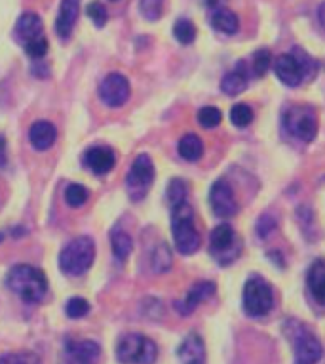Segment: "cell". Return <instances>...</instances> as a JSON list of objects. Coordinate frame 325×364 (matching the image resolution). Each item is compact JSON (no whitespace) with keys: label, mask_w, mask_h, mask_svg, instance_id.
Returning <instances> with one entry per match:
<instances>
[{"label":"cell","mask_w":325,"mask_h":364,"mask_svg":"<svg viewBox=\"0 0 325 364\" xmlns=\"http://www.w3.org/2000/svg\"><path fill=\"white\" fill-rule=\"evenodd\" d=\"M270 67V52L268 50H257L253 55V61H251V69H253V75L257 78L265 77L266 71Z\"/></svg>","instance_id":"obj_34"},{"label":"cell","mask_w":325,"mask_h":364,"mask_svg":"<svg viewBox=\"0 0 325 364\" xmlns=\"http://www.w3.org/2000/svg\"><path fill=\"white\" fill-rule=\"evenodd\" d=\"M293 326L295 332L291 334V340L295 346L297 364H316L324 355V347L319 340L302 324H293Z\"/></svg>","instance_id":"obj_9"},{"label":"cell","mask_w":325,"mask_h":364,"mask_svg":"<svg viewBox=\"0 0 325 364\" xmlns=\"http://www.w3.org/2000/svg\"><path fill=\"white\" fill-rule=\"evenodd\" d=\"M209 204H211L213 212L221 218H232V215H236L238 212V203L236 198H234V191H232V187L219 179V181H215L209 189Z\"/></svg>","instance_id":"obj_12"},{"label":"cell","mask_w":325,"mask_h":364,"mask_svg":"<svg viewBox=\"0 0 325 364\" xmlns=\"http://www.w3.org/2000/svg\"><path fill=\"white\" fill-rule=\"evenodd\" d=\"M2 239H4V235H2V233H0V242H2Z\"/></svg>","instance_id":"obj_42"},{"label":"cell","mask_w":325,"mask_h":364,"mask_svg":"<svg viewBox=\"0 0 325 364\" xmlns=\"http://www.w3.org/2000/svg\"><path fill=\"white\" fill-rule=\"evenodd\" d=\"M0 364H40V357L33 351L6 353L0 357Z\"/></svg>","instance_id":"obj_30"},{"label":"cell","mask_w":325,"mask_h":364,"mask_svg":"<svg viewBox=\"0 0 325 364\" xmlns=\"http://www.w3.org/2000/svg\"><path fill=\"white\" fill-rule=\"evenodd\" d=\"M177 149L179 155L189 162L200 161L202 155H204V144H202V139L196 134H187V136L179 139Z\"/></svg>","instance_id":"obj_23"},{"label":"cell","mask_w":325,"mask_h":364,"mask_svg":"<svg viewBox=\"0 0 325 364\" xmlns=\"http://www.w3.org/2000/svg\"><path fill=\"white\" fill-rule=\"evenodd\" d=\"M78 10H80V0H61L60 12L55 19V31L57 36L67 41L72 35V29L77 25Z\"/></svg>","instance_id":"obj_13"},{"label":"cell","mask_w":325,"mask_h":364,"mask_svg":"<svg viewBox=\"0 0 325 364\" xmlns=\"http://www.w3.org/2000/svg\"><path fill=\"white\" fill-rule=\"evenodd\" d=\"M6 139H4V136H0V166L6 164Z\"/></svg>","instance_id":"obj_39"},{"label":"cell","mask_w":325,"mask_h":364,"mask_svg":"<svg viewBox=\"0 0 325 364\" xmlns=\"http://www.w3.org/2000/svg\"><path fill=\"white\" fill-rule=\"evenodd\" d=\"M318 18H319V23H321V27H324V29H325V2H324V4H321V6H319Z\"/></svg>","instance_id":"obj_41"},{"label":"cell","mask_w":325,"mask_h":364,"mask_svg":"<svg viewBox=\"0 0 325 364\" xmlns=\"http://www.w3.org/2000/svg\"><path fill=\"white\" fill-rule=\"evenodd\" d=\"M284 126L293 138L310 144L318 134V114L310 105H293L284 113Z\"/></svg>","instance_id":"obj_5"},{"label":"cell","mask_w":325,"mask_h":364,"mask_svg":"<svg viewBox=\"0 0 325 364\" xmlns=\"http://www.w3.org/2000/svg\"><path fill=\"white\" fill-rule=\"evenodd\" d=\"M95 257V245L89 237H78L71 240L60 254V269L69 277L84 275Z\"/></svg>","instance_id":"obj_3"},{"label":"cell","mask_w":325,"mask_h":364,"mask_svg":"<svg viewBox=\"0 0 325 364\" xmlns=\"http://www.w3.org/2000/svg\"><path fill=\"white\" fill-rule=\"evenodd\" d=\"M211 25L213 29L219 31V33H225V35H234L240 27V21H238V16L232 10H226V8H217L211 16Z\"/></svg>","instance_id":"obj_22"},{"label":"cell","mask_w":325,"mask_h":364,"mask_svg":"<svg viewBox=\"0 0 325 364\" xmlns=\"http://www.w3.org/2000/svg\"><path fill=\"white\" fill-rule=\"evenodd\" d=\"M248 77L249 71L246 69V63L240 61L236 69L231 73H226L225 78L221 80V90L225 92L226 96H238V94H242L243 90L248 88Z\"/></svg>","instance_id":"obj_19"},{"label":"cell","mask_w":325,"mask_h":364,"mask_svg":"<svg viewBox=\"0 0 325 364\" xmlns=\"http://www.w3.org/2000/svg\"><path fill=\"white\" fill-rule=\"evenodd\" d=\"M55 138H57V130H55V126H53L52 122H48V120H36L35 124L31 126L29 141L33 144L35 149H50V147L55 144Z\"/></svg>","instance_id":"obj_18"},{"label":"cell","mask_w":325,"mask_h":364,"mask_svg":"<svg viewBox=\"0 0 325 364\" xmlns=\"http://www.w3.org/2000/svg\"><path fill=\"white\" fill-rule=\"evenodd\" d=\"M111 245H113L114 256L119 259H126L133 250V240L126 231H113L111 235Z\"/></svg>","instance_id":"obj_25"},{"label":"cell","mask_w":325,"mask_h":364,"mask_svg":"<svg viewBox=\"0 0 325 364\" xmlns=\"http://www.w3.org/2000/svg\"><path fill=\"white\" fill-rule=\"evenodd\" d=\"M88 16L95 27H103L106 23V10L101 2H92L88 6Z\"/></svg>","instance_id":"obj_38"},{"label":"cell","mask_w":325,"mask_h":364,"mask_svg":"<svg viewBox=\"0 0 325 364\" xmlns=\"http://www.w3.org/2000/svg\"><path fill=\"white\" fill-rule=\"evenodd\" d=\"M276 229H278V221H276L272 214H263L259 221H257V235H259V239L266 240Z\"/></svg>","instance_id":"obj_36"},{"label":"cell","mask_w":325,"mask_h":364,"mask_svg":"<svg viewBox=\"0 0 325 364\" xmlns=\"http://www.w3.org/2000/svg\"><path fill=\"white\" fill-rule=\"evenodd\" d=\"M274 71H276V77H278L285 86H291V88H295V86L304 82L301 67H299L297 60L291 54L280 55L278 60H276V65H274Z\"/></svg>","instance_id":"obj_16"},{"label":"cell","mask_w":325,"mask_h":364,"mask_svg":"<svg viewBox=\"0 0 325 364\" xmlns=\"http://www.w3.org/2000/svg\"><path fill=\"white\" fill-rule=\"evenodd\" d=\"M179 360L181 364H204L206 363V346L198 334H189L179 346Z\"/></svg>","instance_id":"obj_17"},{"label":"cell","mask_w":325,"mask_h":364,"mask_svg":"<svg viewBox=\"0 0 325 364\" xmlns=\"http://www.w3.org/2000/svg\"><path fill=\"white\" fill-rule=\"evenodd\" d=\"M173 256L170 246L166 242H160L153 252V257H150V265H153L154 273H166L172 269Z\"/></svg>","instance_id":"obj_24"},{"label":"cell","mask_w":325,"mask_h":364,"mask_svg":"<svg viewBox=\"0 0 325 364\" xmlns=\"http://www.w3.org/2000/svg\"><path fill=\"white\" fill-rule=\"evenodd\" d=\"M158 357V347L143 334H126L119 340L116 358L122 364H154Z\"/></svg>","instance_id":"obj_4"},{"label":"cell","mask_w":325,"mask_h":364,"mask_svg":"<svg viewBox=\"0 0 325 364\" xmlns=\"http://www.w3.org/2000/svg\"><path fill=\"white\" fill-rule=\"evenodd\" d=\"M272 287L260 277H251L243 288V311L249 316H266L272 311Z\"/></svg>","instance_id":"obj_6"},{"label":"cell","mask_w":325,"mask_h":364,"mask_svg":"<svg viewBox=\"0 0 325 364\" xmlns=\"http://www.w3.org/2000/svg\"><path fill=\"white\" fill-rule=\"evenodd\" d=\"M65 311L71 318H82L89 313V304L84 298H72L67 301Z\"/></svg>","instance_id":"obj_37"},{"label":"cell","mask_w":325,"mask_h":364,"mask_svg":"<svg viewBox=\"0 0 325 364\" xmlns=\"http://www.w3.org/2000/svg\"><path fill=\"white\" fill-rule=\"evenodd\" d=\"M25 54L33 58V60H42L44 55L48 54V38L44 35L35 38V41H29L27 44H23Z\"/></svg>","instance_id":"obj_35"},{"label":"cell","mask_w":325,"mask_h":364,"mask_svg":"<svg viewBox=\"0 0 325 364\" xmlns=\"http://www.w3.org/2000/svg\"><path fill=\"white\" fill-rule=\"evenodd\" d=\"M16 36L21 44H27L29 41L42 36V19L33 12L23 14L16 23Z\"/></svg>","instance_id":"obj_20"},{"label":"cell","mask_w":325,"mask_h":364,"mask_svg":"<svg viewBox=\"0 0 325 364\" xmlns=\"http://www.w3.org/2000/svg\"><path fill=\"white\" fill-rule=\"evenodd\" d=\"M139 10L147 21H156L164 12V0H139Z\"/></svg>","instance_id":"obj_31"},{"label":"cell","mask_w":325,"mask_h":364,"mask_svg":"<svg viewBox=\"0 0 325 364\" xmlns=\"http://www.w3.org/2000/svg\"><path fill=\"white\" fill-rule=\"evenodd\" d=\"M291 55L295 58L297 63H299V67H301L302 71V77H304V80H312L316 75H318V63L310 58V55L304 52L302 48H299V46H295V48L291 50Z\"/></svg>","instance_id":"obj_26"},{"label":"cell","mask_w":325,"mask_h":364,"mask_svg":"<svg viewBox=\"0 0 325 364\" xmlns=\"http://www.w3.org/2000/svg\"><path fill=\"white\" fill-rule=\"evenodd\" d=\"M130 82L122 73H111L99 84V97L106 107H122L130 100Z\"/></svg>","instance_id":"obj_10"},{"label":"cell","mask_w":325,"mask_h":364,"mask_svg":"<svg viewBox=\"0 0 325 364\" xmlns=\"http://www.w3.org/2000/svg\"><path fill=\"white\" fill-rule=\"evenodd\" d=\"M215 294V284L209 281H202V282H196L194 287L190 288L189 294H187V298L183 301H179L175 307L181 315H190V313H194V309L202 301H206L209 299Z\"/></svg>","instance_id":"obj_14"},{"label":"cell","mask_w":325,"mask_h":364,"mask_svg":"<svg viewBox=\"0 0 325 364\" xmlns=\"http://www.w3.org/2000/svg\"><path fill=\"white\" fill-rule=\"evenodd\" d=\"M173 35L181 44H192L196 38V27L189 19H179L177 23L173 25Z\"/></svg>","instance_id":"obj_29"},{"label":"cell","mask_w":325,"mask_h":364,"mask_svg":"<svg viewBox=\"0 0 325 364\" xmlns=\"http://www.w3.org/2000/svg\"><path fill=\"white\" fill-rule=\"evenodd\" d=\"M84 164L97 176H103L113 170L116 164V156H114L113 149H109V147H94L84 156Z\"/></svg>","instance_id":"obj_15"},{"label":"cell","mask_w":325,"mask_h":364,"mask_svg":"<svg viewBox=\"0 0 325 364\" xmlns=\"http://www.w3.org/2000/svg\"><path fill=\"white\" fill-rule=\"evenodd\" d=\"M154 181V164L147 153H143L133 161L130 168V173L126 178V189L131 200H143L147 197Z\"/></svg>","instance_id":"obj_7"},{"label":"cell","mask_w":325,"mask_h":364,"mask_svg":"<svg viewBox=\"0 0 325 364\" xmlns=\"http://www.w3.org/2000/svg\"><path fill=\"white\" fill-rule=\"evenodd\" d=\"M202 2H204L207 8H215V10H217V8H221V4H223L225 0H202Z\"/></svg>","instance_id":"obj_40"},{"label":"cell","mask_w":325,"mask_h":364,"mask_svg":"<svg viewBox=\"0 0 325 364\" xmlns=\"http://www.w3.org/2000/svg\"><path fill=\"white\" fill-rule=\"evenodd\" d=\"M187 195H189V187L184 183L183 179H172L170 186H167L166 198L172 208L179 206V204L187 203Z\"/></svg>","instance_id":"obj_27"},{"label":"cell","mask_w":325,"mask_h":364,"mask_svg":"<svg viewBox=\"0 0 325 364\" xmlns=\"http://www.w3.org/2000/svg\"><path fill=\"white\" fill-rule=\"evenodd\" d=\"M89 191L80 183H71V186L65 189V203L71 206V208H80L84 204L88 203Z\"/></svg>","instance_id":"obj_28"},{"label":"cell","mask_w":325,"mask_h":364,"mask_svg":"<svg viewBox=\"0 0 325 364\" xmlns=\"http://www.w3.org/2000/svg\"><path fill=\"white\" fill-rule=\"evenodd\" d=\"M231 120L232 124L238 126V128H246L253 120V111L246 103H236L231 111Z\"/></svg>","instance_id":"obj_33"},{"label":"cell","mask_w":325,"mask_h":364,"mask_svg":"<svg viewBox=\"0 0 325 364\" xmlns=\"http://www.w3.org/2000/svg\"><path fill=\"white\" fill-rule=\"evenodd\" d=\"M99 357L101 347L95 341H67L60 364H97Z\"/></svg>","instance_id":"obj_11"},{"label":"cell","mask_w":325,"mask_h":364,"mask_svg":"<svg viewBox=\"0 0 325 364\" xmlns=\"http://www.w3.org/2000/svg\"><path fill=\"white\" fill-rule=\"evenodd\" d=\"M240 240L236 239L234 235V229H232L228 223H223V225H217L211 231V254L217 257V262L221 265H228L240 256Z\"/></svg>","instance_id":"obj_8"},{"label":"cell","mask_w":325,"mask_h":364,"mask_svg":"<svg viewBox=\"0 0 325 364\" xmlns=\"http://www.w3.org/2000/svg\"><path fill=\"white\" fill-rule=\"evenodd\" d=\"M8 287L25 304H38L48 292V281L40 269L33 265H16L8 273Z\"/></svg>","instance_id":"obj_1"},{"label":"cell","mask_w":325,"mask_h":364,"mask_svg":"<svg viewBox=\"0 0 325 364\" xmlns=\"http://www.w3.org/2000/svg\"><path fill=\"white\" fill-rule=\"evenodd\" d=\"M307 284L310 294L314 296V299L325 307V263L321 259H318V262H314L310 265L307 275Z\"/></svg>","instance_id":"obj_21"},{"label":"cell","mask_w":325,"mask_h":364,"mask_svg":"<svg viewBox=\"0 0 325 364\" xmlns=\"http://www.w3.org/2000/svg\"><path fill=\"white\" fill-rule=\"evenodd\" d=\"M221 120H223V113H221L217 107H211V105H207V107H202L198 111V122H200L204 128H215V126L221 124Z\"/></svg>","instance_id":"obj_32"},{"label":"cell","mask_w":325,"mask_h":364,"mask_svg":"<svg viewBox=\"0 0 325 364\" xmlns=\"http://www.w3.org/2000/svg\"><path fill=\"white\" fill-rule=\"evenodd\" d=\"M172 235L177 252L190 256L200 248V235L194 227V212L183 203L172 208Z\"/></svg>","instance_id":"obj_2"}]
</instances>
